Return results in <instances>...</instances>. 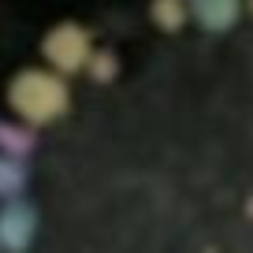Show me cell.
<instances>
[{
    "mask_svg": "<svg viewBox=\"0 0 253 253\" xmlns=\"http://www.w3.org/2000/svg\"><path fill=\"white\" fill-rule=\"evenodd\" d=\"M246 11V0H190V19L205 34H227L238 26Z\"/></svg>",
    "mask_w": 253,
    "mask_h": 253,
    "instance_id": "obj_3",
    "label": "cell"
},
{
    "mask_svg": "<svg viewBox=\"0 0 253 253\" xmlns=\"http://www.w3.org/2000/svg\"><path fill=\"white\" fill-rule=\"evenodd\" d=\"M19 186H26V171L15 160H0V194H15Z\"/></svg>",
    "mask_w": 253,
    "mask_h": 253,
    "instance_id": "obj_8",
    "label": "cell"
},
{
    "mask_svg": "<svg viewBox=\"0 0 253 253\" xmlns=\"http://www.w3.org/2000/svg\"><path fill=\"white\" fill-rule=\"evenodd\" d=\"M246 11H250V19H253V0H246Z\"/></svg>",
    "mask_w": 253,
    "mask_h": 253,
    "instance_id": "obj_9",
    "label": "cell"
},
{
    "mask_svg": "<svg viewBox=\"0 0 253 253\" xmlns=\"http://www.w3.org/2000/svg\"><path fill=\"white\" fill-rule=\"evenodd\" d=\"M0 145L15 157H26L34 149V130L30 126H15V123H0Z\"/></svg>",
    "mask_w": 253,
    "mask_h": 253,
    "instance_id": "obj_7",
    "label": "cell"
},
{
    "mask_svg": "<svg viewBox=\"0 0 253 253\" xmlns=\"http://www.w3.org/2000/svg\"><path fill=\"white\" fill-rule=\"evenodd\" d=\"M38 231V212L30 205H8L0 212V246L4 250H26Z\"/></svg>",
    "mask_w": 253,
    "mask_h": 253,
    "instance_id": "obj_4",
    "label": "cell"
},
{
    "mask_svg": "<svg viewBox=\"0 0 253 253\" xmlns=\"http://www.w3.org/2000/svg\"><path fill=\"white\" fill-rule=\"evenodd\" d=\"M149 23L160 34H179L190 23V0H149Z\"/></svg>",
    "mask_w": 253,
    "mask_h": 253,
    "instance_id": "obj_5",
    "label": "cell"
},
{
    "mask_svg": "<svg viewBox=\"0 0 253 253\" xmlns=\"http://www.w3.org/2000/svg\"><path fill=\"white\" fill-rule=\"evenodd\" d=\"M11 104L23 112L30 123H52V119L67 116L71 108V89L63 82V75L52 71H23L11 82Z\"/></svg>",
    "mask_w": 253,
    "mask_h": 253,
    "instance_id": "obj_1",
    "label": "cell"
},
{
    "mask_svg": "<svg viewBox=\"0 0 253 253\" xmlns=\"http://www.w3.org/2000/svg\"><path fill=\"white\" fill-rule=\"evenodd\" d=\"M86 75L93 82H112L119 75V56L112 52V48H93V56H89V63H86Z\"/></svg>",
    "mask_w": 253,
    "mask_h": 253,
    "instance_id": "obj_6",
    "label": "cell"
},
{
    "mask_svg": "<svg viewBox=\"0 0 253 253\" xmlns=\"http://www.w3.org/2000/svg\"><path fill=\"white\" fill-rule=\"evenodd\" d=\"M41 52L45 60L56 67V75H75V71H86L89 56H93V34L79 23H60L45 34L41 41Z\"/></svg>",
    "mask_w": 253,
    "mask_h": 253,
    "instance_id": "obj_2",
    "label": "cell"
}]
</instances>
